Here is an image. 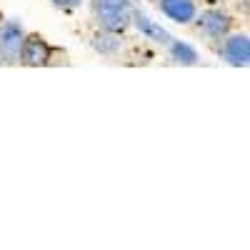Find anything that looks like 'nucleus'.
<instances>
[{"mask_svg":"<svg viewBox=\"0 0 250 250\" xmlns=\"http://www.w3.org/2000/svg\"><path fill=\"white\" fill-rule=\"evenodd\" d=\"M95 10L100 25L110 33H118L130 20V0H95Z\"/></svg>","mask_w":250,"mask_h":250,"instance_id":"f257e3e1","label":"nucleus"},{"mask_svg":"<svg viewBox=\"0 0 250 250\" xmlns=\"http://www.w3.org/2000/svg\"><path fill=\"white\" fill-rule=\"evenodd\" d=\"M23 40H25V33H23V25L10 20L0 28V55L8 58V60H18L20 58V48H23Z\"/></svg>","mask_w":250,"mask_h":250,"instance_id":"f03ea898","label":"nucleus"},{"mask_svg":"<svg viewBox=\"0 0 250 250\" xmlns=\"http://www.w3.org/2000/svg\"><path fill=\"white\" fill-rule=\"evenodd\" d=\"M20 55H23V62H25V65H48L50 48L45 45V40L40 38V35H28V38L23 40Z\"/></svg>","mask_w":250,"mask_h":250,"instance_id":"7ed1b4c3","label":"nucleus"},{"mask_svg":"<svg viewBox=\"0 0 250 250\" xmlns=\"http://www.w3.org/2000/svg\"><path fill=\"white\" fill-rule=\"evenodd\" d=\"M225 60L235 68H245L250 62V43H248V35H230L225 40V48H223Z\"/></svg>","mask_w":250,"mask_h":250,"instance_id":"20e7f679","label":"nucleus"},{"mask_svg":"<svg viewBox=\"0 0 250 250\" xmlns=\"http://www.w3.org/2000/svg\"><path fill=\"white\" fill-rule=\"evenodd\" d=\"M160 10L175 23H190L195 18L193 0H160Z\"/></svg>","mask_w":250,"mask_h":250,"instance_id":"39448f33","label":"nucleus"},{"mask_svg":"<svg viewBox=\"0 0 250 250\" xmlns=\"http://www.w3.org/2000/svg\"><path fill=\"white\" fill-rule=\"evenodd\" d=\"M198 25L208 33V35H213V38H220L228 33V28H230V18H228L225 13L220 10H205L198 20Z\"/></svg>","mask_w":250,"mask_h":250,"instance_id":"423d86ee","label":"nucleus"},{"mask_svg":"<svg viewBox=\"0 0 250 250\" xmlns=\"http://www.w3.org/2000/svg\"><path fill=\"white\" fill-rule=\"evenodd\" d=\"M135 25H138V28H140V30H143L145 35H150V38L160 40V43H165V45H170V43H173V38H170L168 33H165L163 28H158V25H153L150 20L145 18V15H140V13L135 15Z\"/></svg>","mask_w":250,"mask_h":250,"instance_id":"0eeeda50","label":"nucleus"},{"mask_svg":"<svg viewBox=\"0 0 250 250\" xmlns=\"http://www.w3.org/2000/svg\"><path fill=\"white\" fill-rule=\"evenodd\" d=\"M170 53L178 62H183V65H195L198 62V53L185 43H170Z\"/></svg>","mask_w":250,"mask_h":250,"instance_id":"6e6552de","label":"nucleus"},{"mask_svg":"<svg viewBox=\"0 0 250 250\" xmlns=\"http://www.w3.org/2000/svg\"><path fill=\"white\" fill-rule=\"evenodd\" d=\"M95 48H98L100 53H115V50L120 48V40L108 30L105 35H98V38H95Z\"/></svg>","mask_w":250,"mask_h":250,"instance_id":"1a4fd4ad","label":"nucleus"},{"mask_svg":"<svg viewBox=\"0 0 250 250\" xmlns=\"http://www.w3.org/2000/svg\"><path fill=\"white\" fill-rule=\"evenodd\" d=\"M55 5H62V8H75V5H80L83 0H53Z\"/></svg>","mask_w":250,"mask_h":250,"instance_id":"9d476101","label":"nucleus"}]
</instances>
